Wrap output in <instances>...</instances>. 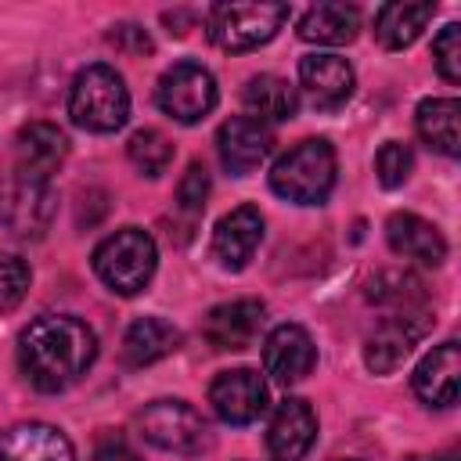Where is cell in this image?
Masks as SVG:
<instances>
[{
	"label": "cell",
	"instance_id": "cell-12",
	"mask_svg": "<svg viewBox=\"0 0 461 461\" xmlns=\"http://www.w3.org/2000/svg\"><path fill=\"white\" fill-rule=\"evenodd\" d=\"M317 364V346L306 328L299 324H277L263 342V367L270 378L292 385L303 382Z\"/></svg>",
	"mask_w": 461,
	"mask_h": 461
},
{
	"label": "cell",
	"instance_id": "cell-21",
	"mask_svg": "<svg viewBox=\"0 0 461 461\" xmlns=\"http://www.w3.org/2000/svg\"><path fill=\"white\" fill-rule=\"evenodd\" d=\"M180 346V331L162 317H140L122 335V360L130 367H148L162 357H169Z\"/></svg>",
	"mask_w": 461,
	"mask_h": 461
},
{
	"label": "cell",
	"instance_id": "cell-29",
	"mask_svg": "<svg viewBox=\"0 0 461 461\" xmlns=\"http://www.w3.org/2000/svg\"><path fill=\"white\" fill-rule=\"evenodd\" d=\"M29 292V267L22 256L0 252V310H14Z\"/></svg>",
	"mask_w": 461,
	"mask_h": 461
},
{
	"label": "cell",
	"instance_id": "cell-16",
	"mask_svg": "<svg viewBox=\"0 0 461 461\" xmlns=\"http://www.w3.org/2000/svg\"><path fill=\"white\" fill-rule=\"evenodd\" d=\"M68 151V140L50 122H29L14 137V173L29 180H50V173L61 166Z\"/></svg>",
	"mask_w": 461,
	"mask_h": 461
},
{
	"label": "cell",
	"instance_id": "cell-27",
	"mask_svg": "<svg viewBox=\"0 0 461 461\" xmlns=\"http://www.w3.org/2000/svg\"><path fill=\"white\" fill-rule=\"evenodd\" d=\"M432 61L447 83H461V25L457 22L439 29V36L432 40Z\"/></svg>",
	"mask_w": 461,
	"mask_h": 461
},
{
	"label": "cell",
	"instance_id": "cell-32",
	"mask_svg": "<svg viewBox=\"0 0 461 461\" xmlns=\"http://www.w3.org/2000/svg\"><path fill=\"white\" fill-rule=\"evenodd\" d=\"M94 461H144V457H140L119 432H104V436H97Z\"/></svg>",
	"mask_w": 461,
	"mask_h": 461
},
{
	"label": "cell",
	"instance_id": "cell-18",
	"mask_svg": "<svg viewBox=\"0 0 461 461\" xmlns=\"http://www.w3.org/2000/svg\"><path fill=\"white\" fill-rule=\"evenodd\" d=\"M385 238H389V249L396 256L418 259L425 267H439L447 259V241L436 230V223H429L414 212H393L385 220Z\"/></svg>",
	"mask_w": 461,
	"mask_h": 461
},
{
	"label": "cell",
	"instance_id": "cell-7",
	"mask_svg": "<svg viewBox=\"0 0 461 461\" xmlns=\"http://www.w3.org/2000/svg\"><path fill=\"white\" fill-rule=\"evenodd\" d=\"M155 101L169 119L184 126L202 122L216 108V79L198 61H176L173 68L162 72L155 86Z\"/></svg>",
	"mask_w": 461,
	"mask_h": 461
},
{
	"label": "cell",
	"instance_id": "cell-4",
	"mask_svg": "<svg viewBox=\"0 0 461 461\" xmlns=\"http://www.w3.org/2000/svg\"><path fill=\"white\" fill-rule=\"evenodd\" d=\"M155 263H158V249L151 234L140 227H122L94 249V274L119 295L144 292L155 274Z\"/></svg>",
	"mask_w": 461,
	"mask_h": 461
},
{
	"label": "cell",
	"instance_id": "cell-5",
	"mask_svg": "<svg viewBox=\"0 0 461 461\" xmlns=\"http://www.w3.org/2000/svg\"><path fill=\"white\" fill-rule=\"evenodd\" d=\"M137 429L158 450L184 454V457H194V454L212 447L209 421L184 400H155V403H148L137 414Z\"/></svg>",
	"mask_w": 461,
	"mask_h": 461
},
{
	"label": "cell",
	"instance_id": "cell-2",
	"mask_svg": "<svg viewBox=\"0 0 461 461\" xmlns=\"http://www.w3.org/2000/svg\"><path fill=\"white\" fill-rule=\"evenodd\" d=\"M335 173H339L335 148L328 140H321V137H310V140H299L295 148H288L274 162L270 187L285 202L321 205L331 194V187H335Z\"/></svg>",
	"mask_w": 461,
	"mask_h": 461
},
{
	"label": "cell",
	"instance_id": "cell-25",
	"mask_svg": "<svg viewBox=\"0 0 461 461\" xmlns=\"http://www.w3.org/2000/svg\"><path fill=\"white\" fill-rule=\"evenodd\" d=\"M241 101H245L249 115L259 122H285L299 108L295 90L281 76H252L241 90Z\"/></svg>",
	"mask_w": 461,
	"mask_h": 461
},
{
	"label": "cell",
	"instance_id": "cell-9",
	"mask_svg": "<svg viewBox=\"0 0 461 461\" xmlns=\"http://www.w3.org/2000/svg\"><path fill=\"white\" fill-rule=\"evenodd\" d=\"M209 403L227 425H252L267 411V382L252 367L220 371L209 385Z\"/></svg>",
	"mask_w": 461,
	"mask_h": 461
},
{
	"label": "cell",
	"instance_id": "cell-22",
	"mask_svg": "<svg viewBox=\"0 0 461 461\" xmlns=\"http://www.w3.org/2000/svg\"><path fill=\"white\" fill-rule=\"evenodd\" d=\"M432 14L436 4H382L375 14V40L385 50H403L421 36Z\"/></svg>",
	"mask_w": 461,
	"mask_h": 461
},
{
	"label": "cell",
	"instance_id": "cell-24",
	"mask_svg": "<svg viewBox=\"0 0 461 461\" xmlns=\"http://www.w3.org/2000/svg\"><path fill=\"white\" fill-rule=\"evenodd\" d=\"M360 29V11L353 4H317L299 18V36L306 43H349Z\"/></svg>",
	"mask_w": 461,
	"mask_h": 461
},
{
	"label": "cell",
	"instance_id": "cell-28",
	"mask_svg": "<svg viewBox=\"0 0 461 461\" xmlns=\"http://www.w3.org/2000/svg\"><path fill=\"white\" fill-rule=\"evenodd\" d=\"M411 169H414V155L407 144H400V140L382 144V151L375 158V173H378L382 187H400L411 176Z\"/></svg>",
	"mask_w": 461,
	"mask_h": 461
},
{
	"label": "cell",
	"instance_id": "cell-1",
	"mask_svg": "<svg viewBox=\"0 0 461 461\" xmlns=\"http://www.w3.org/2000/svg\"><path fill=\"white\" fill-rule=\"evenodd\" d=\"M97 357V335L65 313L36 317L18 339V364L32 389L61 393L76 385Z\"/></svg>",
	"mask_w": 461,
	"mask_h": 461
},
{
	"label": "cell",
	"instance_id": "cell-10",
	"mask_svg": "<svg viewBox=\"0 0 461 461\" xmlns=\"http://www.w3.org/2000/svg\"><path fill=\"white\" fill-rule=\"evenodd\" d=\"M274 148V133L267 122L252 119V115H234L220 126L216 133V151H220V162L227 173L234 176H245L252 173Z\"/></svg>",
	"mask_w": 461,
	"mask_h": 461
},
{
	"label": "cell",
	"instance_id": "cell-15",
	"mask_svg": "<svg viewBox=\"0 0 461 461\" xmlns=\"http://www.w3.org/2000/svg\"><path fill=\"white\" fill-rule=\"evenodd\" d=\"M317 439V414L306 400H285L267 425V450L274 461H303Z\"/></svg>",
	"mask_w": 461,
	"mask_h": 461
},
{
	"label": "cell",
	"instance_id": "cell-17",
	"mask_svg": "<svg viewBox=\"0 0 461 461\" xmlns=\"http://www.w3.org/2000/svg\"><path fill=\"white\" fill-rule=\"evenodd\" d=\"M259 241H263V216H259V209L256 205H238L212 230V256L220 259V267L241 270L252 259V252L259 249Z\"/></svg>",
	"mask_w": 461,
	"mask_h": 461
},
{
	"label": "cell",
	"instance_id": "cell-6",
	"mask_svg": "<svg viewBox=\"0 0 461 461\" xmlns=\"http://www.w3.org/2000/svg\"><path fill=\"white\" fill-rule=\"evenodd\" d=\"M288 22V4H216L209 11V40L220 50L241 54L274 40Z\"/></svg>",
	"mask_w": 461,
	"mask_h": 461
},
{
	"label": "cell",
	"instance_id": "cell-8",
	"mask_svg": "<svg viewBox=\"0 0 461 461\" xmlns=\"http://www.w3.org/2000/svg\"><path fill=\"white\" fill-rule=\"evenodd\" d=\"M50 212H54V194L47 180H29L22 173H11L0 184V220L14 234L22 238L43 234L50 223Z\"/></svg>",
	"mask_w": 461,
	"mask_h": 461
},
{
	"label": "cell",
	"instance_id": "cell-3",
	"mask_svg": "<svg viewBox=\"0 0 461 461\" xmlns=\"http://www.w3.org/2000/svg\"><path fill=\"white\" fill-rule=\"evenodd\" d=\"M68 115L90 133H115L130 119V90L112 65H86L68 90Z\"/></svg>",
	"mask_w": 461,
	"mask_h": 461
},
{
	"label": "cell",
	"instance_id": "cell-23",
	"mask_svg": "<svg viewBox=\"0 0 461 461\" xmlns=\"http://www.w3.org/2000/svg\"><path fill=\"white\" fill-rule=\"evenodd\" d=\"M457 115H461V104H457L454 97H425V101L418 104V112H414L418 137H421L432 151L454 158V155H457V140H461V137H457Z\"/></svg>",
	"mask_w": 461,
	"mask_h": 461
},
{
	"label": "cell",
	"instance_id": "cell-11",
	"mask_svg": "<svg viewBox=\"0 0 461 461\" xmlns=\"http://www.w3.org/2000/svg\"><path fill=\"white\" fill-rule=\"evenodd\" d=\"M267 306L259 299H234V303H220L205 313L202 321V335L212 349H245L256 342L259 328H263Z\"/></svg>",
	"mask_w": 461,
	"mask_h": 461
},
{
	"label": "cell",
	"instance_id": "cell-31",
	"mask_svg": "<svg viewBox=\"0 0 461 461\" xmlns=\"http://www.w3.org/2000/svg\"><path fill=\"white\" fill-rule=\"evenodd\" d=\"M108 43H115V47H119V50H126V54H148V50H151V40H148V32H144L140 25H133V22L112 25V32H108Z\"/></svg>",
	"mask_w": 461,
	"mask_h": 461
},
{
	"label": "cell",
	"instance_id": "cell-14",
	"mask_svg": "<svg viewBox=\"0 0 461 461\" xmlns=\"http://www.w3.org/2000/svg\"><path fill=\"white\" fill-rule=\"evenodd\" d=\"M299 83L313 108L335 112L353 94V68L339 54H306L299 61Z\"/></svg>",
	"mask_w": 461,
	"mask_h": 461
},
{
	"label": "cell",
	"instance_id": "cell-19",
	"mask_svg": "<svg viewBox=\"0 0 461 461\" xmlns=\"http://www.w3.org/2000/svg\"><path fill=\"white\" fill-rule=\"evenodd\" d=\"M457 375H461V353L457 342L436 346L418 367H414V393L429 407H450L457 400Z\"/></svg>",
	"mask_w": 461,
	"mask_h": 461
},
{
	"label": "cell",
	"instance_id": "cell-26",
	"mask_svg": "<svg viewBox=\"0 0 461 461\" xmlns=\"http://www.w3.org/2000/svg\"><path fill=\"white\" fill-rule=\"evenodd\" d=\"M126 151H130V162H133L144 176H158V173H166L169 162H173V144H169L166 133H158V130H137V133L130 137Z\"/></svg>",
	"mask_w": 461,
	"mask_h": 461
},
{
	"label": "cell",
	"instance_id": "cell-20",
	"mask_svg": "<svg viewBox=\"0 0 461 461\" xmlns=\"http://www.w3.org/2000/svg\"><path fill=\"white\" fill-rule=\"evenodd\" d=\"M421 339V324L411 317V313H396L389 321L378 324V331L367 339V349H364V360L375 375H385V371H396L407 353L414 349V342Z\"/></svg>",
	"mask_w": 461,
	"mask_h": 461
},
{
	"label": "cell",
	"instance_id": "cell-30",
	"mask_svg": "<svg viewBox=\"0 0 461 461\" xmlns=\"http://www.w3.org/2000/svg\"><path fill=\"white\" fill-rule=\"evenodd\" d=\"M205 194H209V173H205V166L191 162L184 180H180V187H176V205L194 216V212L205 209Z\"/></svg>",
	"mask_w": 461,
	"mask_h": 461
},
{
	"label": "cell",
	"instance_id": "cell-13",
	"mask_svg": "<svg viewBox=\"0 0 461 461\" xmlns=\"http://www.w3.org/2000/svg\"><path fill=\"white\" fill-rule=\"evenodd\" d=\"M0 461H76L68 436L47 421H18L0 429Z\"/></svg>",
	"mask_w": 461,
	"mask_h": 461
}]
</instances>
